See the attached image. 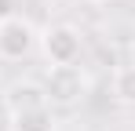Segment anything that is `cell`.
Returning <instances> with one entry per match:
<instances>
[{
  "label": "cell",
  "instance_id": "8",
  "mask_svg": "<svg viewBox=\"0 0 135 131\" xmlns=\"http://www.w3.org/2000/svg\"><path fill=\"white\" fill-rule=\"evenodd\" d=\"M95 4H106V0H95Z\"/></svg>",
  "mask_w": 135,
  "mask_h": 131
},
{
  "label": "cell",
  "instance_id": "7",
  "mask_svg": "<svg viewBox=\"0 0 135 131\" xmlns=\"http://www.w3.org/2000/svg\"><path fill=\"white\" fill-rule=\"evenodd\" d=\"M7 15H11V0H0V22L7 18Z\"/></svg>",
  "mask_w": 135,
  "mask_h": 131
},
{
  "label": "cell",
  "instance_id": "4",
  "mask_svg": "<svg viewBox=\"0 0 135 131\" xmlns=\"http://www.w3.org/2000/svg\"><path fill=\"white\" fill-rule=\"evenodd\" d=\"M11 131H55V117L47 106L22 109V113H11Z\"/></svg>",
  "mask_w": 135,
  "mask_h": 131
},
{
  "label": "cell",
  "instance_id": "6",
  "mask_svg": "<svg viewBox=\"0 0 135 131\" xmlns=\"http://www.w3.org/2000/svg\"><path fill=\"white\" fill-rule=\"evenodd\" d=\"M113 95H117L120 102L135 106V66H120V69L113 73Z\"/></svg>",
  "mask_w": 135,
  "mask_h": 131
},
{
  "label": "cell",
  "instance_id": "3",
  "mask_svg": "<svg viewBox=\"0 0 135 131\" xmlns=\"http://www.w3.org/2000/svg\"><path fill=\"white\" fill-rule=\"evenodd\" d=\"M33 44H37V29L26 18L7 15V18L0 22V58L18 62V58H26V55L33 51Z\"/></svg>",
  "mask_w": 135,
  "mask_h": 131
},
{
  "label": "cell",
  "instance_id": "2",
  "mask_svg": "<svg viewBox=\"0 0 135 131\" xmlns=\"http://www.w3.org/2000/svg\"><path fill=\"white\" fill-rule=\"evenodd\" d=\"M40 47H44V58L51 66H73L80 58V33L73 26H47L40 33Z\"/></svg>",
  "mask_w": 135,
  "mask_h": 131
},
{
  "label": "cell",
  "instance_id": "5",
  "mask_svg": "<svg viewBox=\"0 0 135 131\" xmlns=\"http://www.w3.org/2000/svg\"><path fill=\"white\" fill-rule=\"evenodd\" d=\"M37 106H47L44 87H37V84H15V87H11V95H7V109H11V113L37 109Z\"/></svg>",
  "mask_w": 135,
  "mask_h": 131
},
{
  "label": "cell",
  "instance_id": "1",
  "mask_svg": "<svg viewBox=\"0 0 135 131\" xmlns=\"http://www.w3.org/2000/svg\"><path fill=\"white\" fill-rule=\"evenodd\" d=\"M88 91V80L77 66H51L44 80V98L47 102H59V106H73L77 98H84Z\"/></svg>",
  "mask_w": 135,
  "mask_h": 131
}]
</instances>
